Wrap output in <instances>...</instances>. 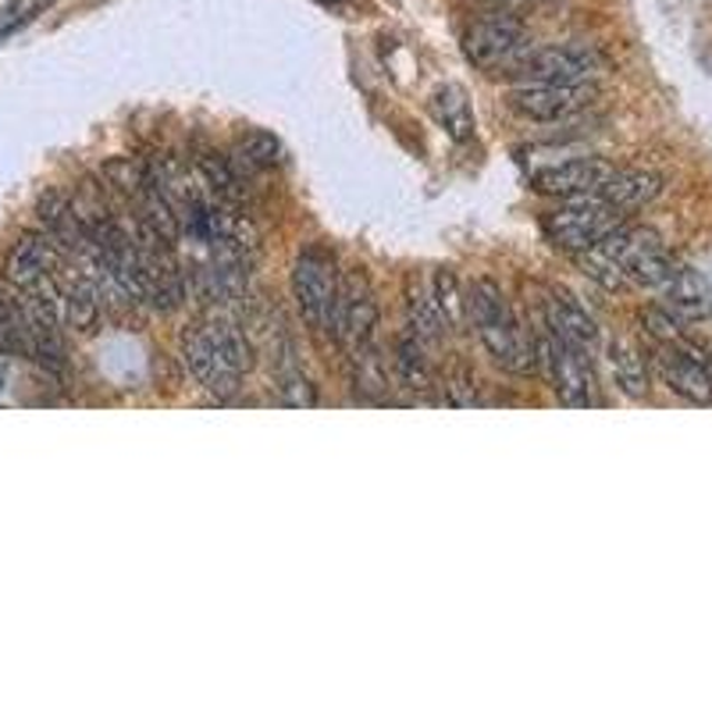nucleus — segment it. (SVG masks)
I'll return each mask as SVG.
<instances>
[{
	"label": "nucleus",
	"instance_id": "nucleus-1",
	"mask_svg": "<svg viewBox=\"0 0 712 712\" xmlns=\"http://www.w3.org/2000/svg\"><path fill=\"white\" fill-rule=\"evenodd\" d=\"M467 321H474L478 335L502 368L513 374H528L534 371L538 363V350L534 342L524 335V328L513 318V310L502 297V289L492 282V278H478L467 292Z\"/></svg>",
	"mask_w": 712,
	"mask_h": 712
},
{
	"label": "nucleus",
	"instance_id": "nucleus-2",
	"mask_svg": "<svg viewBox=\"0 0 712 712\" xmlns=\"http://www.w3.org/2000/svg\"><path fill=\"white\" fill-rule=\"evenodd\" d=\"M538 350V363L549 378L552 392L560 395L563 407H595L599 403V381H595V368H592V353L578 350L563 339H555L552 332L534 345Z\"/></svg>",
	"mask_w": 712,
	"mask_h": 712
},
{
	"label": "nucleus",
	"instance_id": "nucleus-3",
	"mask_svg": "<svg viewBox=\"0 0 712 712\" xmlns=\"http://www.w3.org/2000/svg\"><path fill=\"white\" fill-rule=\"evenodd\" d=\"M620 224H623L620 207L605 203L602 197H578L545 218V232L560 250L584 253V250L599 247V242L610 232H616Z\"/></svg>",
	"mask_w": 712,
	"mask_h": 712
},
{
	"label": "nucleus",
	"instance_id": "nucleus-4",
	"mask_svg": "<svg viewBox=\"0 0 712 712\" xmlns=\"http://www.w3.org/2000/svg\"><path fill=\"white\" fill-rule=\"evenodd\" d=\"M599 250L623 271L628 285L659 289V282H663L666 271L673 268L670 253L663 250V242H659L652 229H628V224H620L616 232H610L599 242Z\"/></svg>",
	"mask_w": 712,
	"mask_h": 712
},
{
	"label": "nucleus",
	"instance_id": "nucleus-5",
	"mask_svg": "<svg viewBox=\"0 0 712 712\" xmlns=\"http://www.w3.org/2000/svg\"><path fill=\"white\" fill-rule=\"evenodd\" d=\"M339 282L342 278L335 271V260L324 250L310 247L297 257V264H292V297H297V307L310 328H321V332L332 328Z\"/></svg>",
	"mask_w": 712,
	"mask_h": 712
},
{
	"label": "nucleus",
	"instance_id": "nucleus-6",
	"mask_svg": "<svg viewBox=\"0 0 712 712\" xmlns=\"http://www.w3.org/2000/svg\"><path fill=\"white\" fill-rule=\"evenodd\" d=\"M524 82H549V86H588L592 82L605 61L595 47H581V43H560V47H542V50H528L524 58L517 61Z\"/></svg>",
	"mask_w": 712,
	"mask_h": 712
},
{
	"label": "nucleus",
	"instance_id": "nucleus-7",
	"mask_svg": "<svg viewBox=\"0 0 712 712\" xmlns=\"http://www.w3.org/2000/svg\"><path fill=\"white\" fill-rule=\"evenodd\" d=\"M655 368L676 395L691 399V403H712V357L684 335L659 342Z\"/></svg>",
	"mask_w": 712,
	"mask_h": 712
},
{
	"label": "nucleus",
	"instance_id": "nucleus-8",
	"mask_svg": "<svg viewBox=\"0 0 712 712\" xmlns=\"http://www.w3.org/2000/svg\"><path fill=\"white\" fill-rule=\"evenodd\" d=\"M378 324V300L368 285V278L360 271H350L339 282V297H335V310H332V332L339 339V345L345 353L368 345L374 335Z\"/></svg>",
	"mask_w": 712,
	"mask_h": 712
},
{
	"label": "nucleus",
	"instance_id": "nucleus-9",
	"mask_svg": "<svg viewBox=\"0 0 712 712\" xmlns=\"http://www.w3.org/2000/svg\"><path fill=\"white\" fill-rule=\"evenodd\" d=\"M524 40L528 29L517 14H492V19H481L471 26L463 50L478 68H499L524 58Z\"/></svg>",
	"mask_w": 712,
	"mask_h": 712
},
{
	"label": "nucleus",
	"instance_id": "nucleus-10",
	"mask_svg": "<svg viewBox=\"0 0 712 712\" xmlns=\"http://www.w3.org/2000/svg\"><path fill=\"white\" fill-rule=\"evenodd\" d=\"M592 100L588 86H549V82H520L507 93L510 111L528 121H560L581 111Z\"/></svg>",
	"mask_w": 712,
	"mask_h": 712
},
{
	"label": "nucleus",
	"instance_id": "nucleus-11",
	"mask_svg": "<svg viewBox=\"0 0 712 712\" xmlns=\"http://www.w3.org/2000/svg\"><path fill=\"white\" fill-rule=\"evenodd\" d=\"M179 345H182V360H185L189 374H193L207 392L218 395V399H232L239 392L242 374L218 353V345L207 339V332L200 324L185 328Z\"/></svg>",
	"mask_w": 712,
	"mask_h": 712
},
{
	"label": "nucleus",
	"instance_id": "nucleus-12",
	"mask_svg": "<svg viewBox=\"0 0 712 712\" xmlns=\"http://www.w3.org/2000/svg\"><path fill=\"white\" fill-rule=\"evenodd\" d=\"M610 161L599 158H574L563 164L542 168L531 176V185L545 197H560V200H578V197H599V189L605 185V179L613 176Z\"/></svg>",
	"mask_w": 712,
	"mask_h": 712
},
{
	"label": "nucleus",
	"instance_id": "nucleus-13",
	"mask_svg": "<svg viewBox=\"0 0 712 712\" xmlns=\"http://www.w3.org/2000/svg\"><path fill=\"white\" fill-rule=\"evenodd\" d=\"M655 292L663 297V307L670 310L673 318H681V321L712 318V285H709V278L699 274L694 268L673 264Z\"/></svg>",
	"mask_w": 712,
	"mask_h": 712
},
{
	"label": "nucleus",
	"instance_id": "nucleus-14",
	"mask_svg": "<svg viewBox=\"0 0 712 712\" xmlns=\"http://www.w3.org/2000/svg\"><path fill=\"white\" fill-rule=\"evenodd\" d=\"M545 328L555 339L578 345V350L592 353L599 345V328H595L592 314H588V310L574 297H570L566 289H549L545 292Z\"/></svg>",
	"mask_w": 712,
	"mask_h": 712
},
{
	"label": "nucleus",
	"instance_id": "nucleus-15",
	"mask_svg": "<svg viewBox=\"0 0 712 712\" xmlns=\"http://www.w3.org/2000/svg\"><path fill=\"white\" fill-rule=\"evenodd\" d=\"M54 264H58L54 239H47V235H22L19 242H14V250L8 253L4 271H8V282L11 285L29 289V285L43 282V278H50Z\"/></svg>",
	"mask_w": 712,
	"mask_h": 712
},
{
	"label": "nucleus",
	"instance_id": "nucleus-16",
	"mask_svg": "<svg viewBox=\"0 0 712 712\" xmlns=\"http://www.w3.org/2000/svg\"><path fill=\"white\" fill-rule=\"evenodd\" d=\"M659 193H663V179L652 176V171H613L599 189V197L620 207V211H638V207L652 203Z\"/></svg>",
	"mask_w": 712,
	"mask_h": 712
},
{
	"label": "nucleus",
	"instance_id": "nucleus-17",
	"mask_svg": "<svg viewBox=\"0 0 712 712\" xmlns=\"http://www.w3.org/2000/svg\"><path fill=\"white\" fill-rule=\"evenodd\" d=\"M61 297V314L76 332H93V324L100 318V289L93 285L90 274H72L58 289Z\"/></svg>",
	"mask_w": 712,
	"mask_h": 712
},
{
	"label": "nucleus",
	"instance_id": "nucleus-18",
	"mask_svg": "<svg viewBox=\"0 0 712 712\" xmlns=\"http://www.w3.org/2000/svg\"><path fill=\"white\" fill-rule=\"evenodd\" d=\"M431 118L445 129V136H453L457 143H467L474 132V111L471 100L460 90V86H442V90L431 97Z\"/></svg>",
	"mask_w": 712,
	"mask_h": 712
},
{
	"label": "nucleus",
	"instance_id": "nucleus-19",
	"mask_svg": "<svg viewBox=\"0 0 712 712\" xmlns=\"http://www.w3.org/2000/svg\"><path fill=\"white\" fill-rule=\"evenodd\" d=\"M200 328L207 332V339L218 345V353L229 360L239 374H247L253 368V350H250V342H247V335H242V328L235 321H229V318H207Z\"/></svg>",
	"mask_w": 712,
	"mask_h": 712
},
{
	"label": "nucleus",
	"instance_id": "nucleus-20",
	"mask_svg": "<svg viewBox=\"0 0 712 712\" xmlns=\"http://www.w3.org/2000/svg\"><path fill=\"white\" fill-rule=\"evenodd\" d=\"M610 368L616 374V385L623 395H631V399H641L649 392V371H645V360H641V353L634 350L631 342H623V339H613L610 342Z\"/></svg>",
	"mask_w": 712,
	"mask_h": 712
},
{
	"label": "nucleus",
	"instance_id": "nucleus-21",
	"mask_svg": "<svg viewBox=\"0 0 712 712\" xmlns=\"http://www.w3.org/2000/svg\"><path fill=\"white\" fill-rule=\"evenodd\" d=\"M353 360V385L363 399H389V368L374 345H360V350L350 353Z\"/></svg>",
	"mask_w": 712,
	"mask_h": 712
},
{
	"label": "nucleus",
	"instance_id": "nucleus-22",
	"mask_svg": "<svg viewBox=\"0 0 712 712\" xmlns=\"http://www.w3.org/2000/svg\"><path fill=\"white\" fill-rule=\"evenodd\" d=\"M274 161H278V139L268 136V132H250L229 158V164H232V171L239 179L242 176H257V171L271 168Z\"/></svg>",
	"mask_w": 712,
	"mask_h": 712
},
{
	"label": "nucleus",
	"instance_id": "nucleus-23",
	"mask_svg": "<svg viewBox=\"0 0 712 712\" xmlns=\"http://www.w3.org/2000/svg\"><path fill=\"white\" fill-rule=\"evenodd\" d=\"M407 310H410V324H413L417 339H439L445 332V321L435 307V297H431L421 282H413V278L407 285Z\"/></svg>",
	"mask_w": 712,
	"mask_h": 712
},
{
	"label": "nucleus",
	"instance_id": "nucleus-24",
	"mask_svg": "<svg viewBox=\"0 0 712 712\" xmlns=\"http://www.w3.org/2000/svg\"><path fill=\"white\" fill-rule=\"evenodd\" d=\"M103 179H108L114 189H121L129 200L136 203H143L150 197V189H153V176H150V168L147 164H139L132 158H114L103 164Z\"/></svg>",
	"mask_w": 712,
	"mask_h": 712
},
{
	"label": "nucleus",
	"instance_id": "nucleus-25",
	"mask_svg": "<svg viewBox=\"0 0 712 712\" xmlns=\"http://www.w3.org/2000/svg\"><path fill=\"white\" fill-rule=\"evenodd\" d=\"M431 297H435V307H439V314H442L449 332H460V328L467 324V300H463V292H460L457 274L449 271V268L435 271V282H431Z\"/></svg>",
	"mask_w": 712,
	"mask_h": 712
},
{
	"label": "nucleus",
	"instance_id": "nucleus-26",
	"mask_svg": "<svg viewBox=\"0 0 712 712\" xmlns=\"http://www.w3.org/2000/svg\"><path fill=\"white\" fill-rule=\"evenodd\" d=\"M395 371H399V381H403L410 392H421L424 395L431 389V368H428V360L421 353V345H417V339H403V342H399Z\"/></svg>",
	"mask_w": 712,
	"mask_h": 712
},
{
	"label": "nucleus",
	"instance_id": "nucleus-27",
	"mask_svg": "<svg viewBox=\"0 0 712 712\" xmlns=\"http://www.w3.org/2000/svg\"><path fill=\"white\" fill-rule=\"evenodd\" d=\"M581 268H584V274L592 278V282H599L602 289H610V292H623V289H631L628 285V278H623V271L613 264L610 257H605L599 247H592V250H584L581 253Z\"/></svg>",
	"mask_w": 712,
	"mask_h": 712
},
{
	"label": "nucleus",
	"instance_id": "nucleus-28",
	"mask_svg": "<svg viewBox=\"0 0 712 712\" xmlns=\"http://www.w3.org/2000/svg\"><path fill=\"white\" fill-rule=\"evenodd\" d=\"M200 171H203L207 185H211L221 200H239V182L242 179L235 176L232 164L224 161V158H218V153H203V158H200Z\"/></svg>",
	"mask_w": 712,
	"mask_h": 712
},
{
	"label": "nucleus",
	"instance_id": "nucleus-29",
	"mask_svg": "<svg viewBox=\"0 0 712 712\" xmlns=\"http://www.w3.org/2000/svg\"><path fill=\"white\" fill-rule=\"evenodd\" d=\"M278 399H282L285 407H314L318 389L310 385L307 374L289 371V374H282V381H278Z\"/></svg>",
	"mask_w": 712,
	"mask_h": 712
},
{
	"label": "nucleus",
	"instance_id": "nucleus-30",
	"mask_svg": "<svg viewBox=\"0 0 712 712\" xmlns=\"http://www.w3.org/2000/svg\"><path fill=\"white\" fill-rule=\"evenodd\" d=\"M50 4V0H11V4L0 11V40L11 37L14 29H22L29 19H37V14Z\"/></svg>",
	"mask_w": 712,
	"mask_h": 712
},
{
	"label": "nucleus",
	"instance_id": "nucleus-31",
	"mask_svg": "<svg viewBox=\"0 0 712 712\" xmlns=\"http://www.w3.org/2000/svg\"><path fill=\"white\" fill-rule=\"evenodd\" d=\"M645 324H649V332L659 339V342H673V339H681L684 332V321L681 318H673L666 307H652V310H645Z\"/></svg>",
	"mask_w": 712,
	"mask_h": 712
},
{
	"label": "nucleus",
	"instance_id": "nucleus-32",
	"mask_svg": "<svg viewBox=\"0 0 712 712\" xmlns=\"http://www.w3.org/2000/svg\"><path fill=\"white\" fill-rule=\"evenodd\" d=\"M445 395H449V403H453V407H478L481 403L471 374H449L445 378Z\"/></svg>",
	"mask_w": 712,
	"mask_h": 712
},
{
	"label": "nucleus",
	"instance_id": "nucleus-33",
	"mask_svg": "<svg viewBox=\"0 0 712 712\" xmlns=\"http://www.w3.org/2000/svg\"><path fill=\"white\" fill-rule=\"evenodd\" d=\"M324 4H335V0H324Z\"/></svg>",
	"mask_w": 712,
	"mask_h": 712
}]
</instances>
